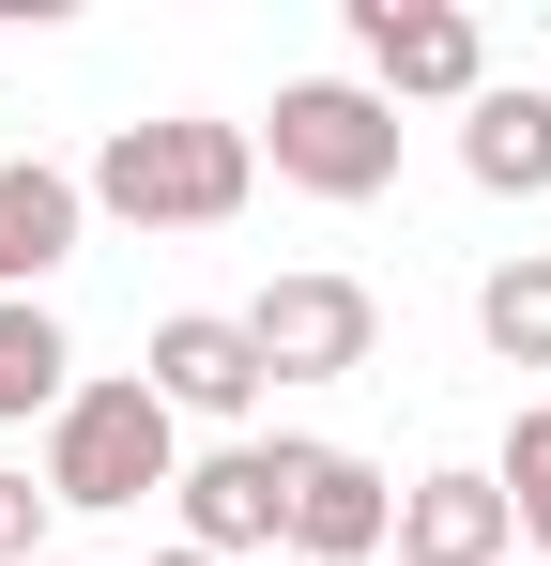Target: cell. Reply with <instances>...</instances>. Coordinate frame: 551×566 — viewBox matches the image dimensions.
Here are the masks:
<instances>
[{
    "label": "cell",
    "mask_w": 551,
    "mask_h": 566,
    "mask_svg": "<svg viewBox=\"0 0 551 566\" xmlns=\"http://www.w3.org/2000/svg\"><path fill=\"white\" fill-rule=\"evenodd\" d=\"M261 199V138L246 123H107V154H92V214H123V230H230Z\"/></svg>",
    "instance_id": "6da1fadb"
},
{
    "label": "cell",
    "mask_w": 551,
    "mask_h": 566,
    "mask_svg": "<svg viewBox=\"0 0 551 566\" xmlns=\"http://www.w3.org/2000/svg\"><path fill=\"white\" fill-rule=\"evenodd\" d=\"M169 474H184V413L138 368H123V382H77V398L46 413V505H92V521H107V505H154Z\"/></svg>",
    "instance_id": "7a4b0ae2"
},
{
    "label": "cell",
    "mask_w": 551,
    "mask_h": 566,
    "mask_svg": "<svg viewBox=\"0 0 551 566\" xmlns=\"http://www.w3.org/2000/svg\"><path fill=\"white\" fill-rule=\"evenodd\" d=\"M246 138L276 154L291 199H383V185H398V107L367 93V77H291L276 123H246Z\"/></svg>",
    "instance_id": "3957f363"
},
{
    "label": "cell",
    "mask_w": 551,
    "mask_h": 566,
    "mask_svg": "<svg viewBox=\"0 0 551 566\" xmlns=\"http://www.w3.org/2000/svg\"><path fill=\"white\" fill-rule=\"evenodd\" d=\"M353 62L383 107H475L490 93V31L459 0H353Z\"/></svg>",
    "instance_id": "277c9868"
},
{
    "label": "cell",
    "mask_w": 551,
    "mask_h": 566,
    "mask_svg": "<svg viewBox=\"0 0 551 566\" xmlns=\"http://www.w3.org/2000/svg\"><path fill=\"white\" fill-rule=\"evenodd\" d=\"M246 337H261V368L276 382H353L367 353H383V306H367V276H276L261 306H246Z\"/></svg>",
    "instance_id": "5b68a950"
},
{
    "label": "cell",
    "mask_w": 551,
    "mask_h": 566,
    "mask_svg": "<svg viewBox=\"0 0 551 566\" xmlns=\"http://www.w3.org/2000/svg\"><path fill=\"white\" fill-rule=\"evenodd\" d=\"M276 490H291V552L306 566L398 552V490H383V460H353V444H276Z\"/></svg>",
    "instance_id": "8992f818"
},
{
    "label": "cell",
    "mask_w": 551,
    "mask_h": 566,
    "mask_svg": "<svg viewBox=\"0 0 551 566\" xmlns=\"http://www.w3.org/2000/svg\"><path fill=\"white\" fill-rule=\"evenodd\" d=\"M154 398H169V413H199V429H246V413H261V337H246V306H169V322H154Z\"/></svg>",
    "instance_id": "52a82bcc"
},
{
    "label": "cell",
    "mask_w": 551,
    "mask_h": 566,
    "mask_svg": "<svg viewBox=\"0 0 551 566\" xmlns=\"http://www.w3.org/2000/svg\"><path fill=\"white\" fill-rule=\"evenodd\" d=\"M169 521H184V552H276L291 536V490H276V444H215V460H184L169 474Z\"/></svg>",
    "instance_id": "ba28073f"
},
{
    "label": "cell",
    "mask_w": 551,
    "mask_h": 566,
    "mask_svg": "<svg viewBox=\"0 0 551 566\" xmlns=\"http://www.w3.org/2000/svg\"><path fill=\"white\" fill-rule=\"evenodd\" d=\"M77 214H92V185H77V169H46V154H0V306H31V291L77 261Z\"/></svg>",
    "instance_id": "9c48e42d"
},
{
    "label": "cell",
    "mask_w": 551,
    "mask_h": 566,
    "mask_svg": "<svg viewBox=\"0 0 551 566\" xmlns=\"http://www.w3.org/2000/svg\"><path fill=\"white\" fill-rule=\"evenodd\" d=\"M506 552H521V521H506L490 474H414L398 490V566H506Z\"/></svg>",
    "instance_id": "30bf717a"
},
{
    "label": "cell",
    "mask_w": 551,
    "mask_h": 566,
    "mask_svg": "<svg viewBox=\"0 0 551 566\" xmlns=\"http://www.w3.org/2000/svg\"><path fill=\"white\" fill-rule=\"evenodd\" d=\"M459 169L490 199H551V93L537 77H490V93L459 107Z\"/></svg>",
    "instance_id": "8fae6325"
},
{
    "label": "cell",
    "mask_w": 551,
    "mask_h": 566,
    "mask_svg": "<svg viewBox=\"0 0 551 566\" xmlns=\"http://www.w3.org/2000/svg\"><path fill=\"white\" fill-rule=\"evenodd\" d=\"M77 398V337L46 322V291L31 306H0V429H31V413H62Z\"/></svg>",
    "instance_id": "7c38bea8"
},
{
    "label": "cell",
    "mask_w": 551,
    "mask_h": 566,
    "mask_svg": "<svg viewBox=\"0 0 551 566\" xmlns=\"http://www.w3.org/2000/svg\"><path fill=\"white\" fill-rule=\"evenodd\" d=\"M475 337L506 353V368H551V261L521 245V261H490V291H475Z\"/></svg>",
    "instance_id": "4fadbf2b"
},
{
    "label": "cell",
    "mask_w": 551,
    "mask_h": 566,
    "mask_svg": "<svg viewBox=\"0 0 551 566\" xmlns=\"http://www.w3.org/2000/svg\"><path fill=\"white\" fill-rule=\"evenodd\" d=\"M490 490H506V521H521V552H551V398L506 429V460H490Z\"/></svg>",
    "instance_id": "5bb4252c"
},
{
    "label": "cell",
    "mask_w": 551,
    "mask_h": 566,
    "mask_svg": "<svg viewBox=\"0 0 551 566\" xmlns=\"http://www.w3.org/2000/svg\"><path fill=\"white\" fill-rule=\"evenodd\" d=\"M0 566H46V474L0 460Z\"/></svg>",
    "instance_id": "9a60e30c"
},
{
    "label": "cell",
    "mask_w": 551,
    "mask_h": 566,
    "mask_svg": "<svg viewBox=\"0 0 551 566\" xmlns=\"http://www.w3.org/2000/svg\"><path fill=\"white\" fill-rule=\"evenodd\" d=\"M154 566H215V552H154Z\"/></svg>",
    "instance_id": "2e32d148"
},
{
    "label": "cell",
    "mask_w": 551,
    "mask_h": 566,
    "mask_svg": "<svg viewBox=\"0 0 551 566\" xmlns=\"http://www.w3.org/2000/svg\"><path fill=\"white\" fill-rule=\"evenodd\" d=\"M46 566H77V552H46Z\"/></svg>",
    "instance_id": "e0dca14e"
}]
</instances>
